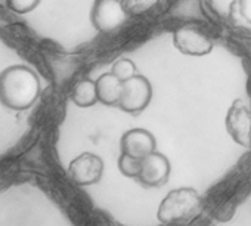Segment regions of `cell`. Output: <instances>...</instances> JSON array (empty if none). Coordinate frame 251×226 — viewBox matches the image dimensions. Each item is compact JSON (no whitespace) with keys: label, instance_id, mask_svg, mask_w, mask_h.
Here are the masks:
<instances>
[{"label":"cell","instance_id":"6da1fadb","mask_svg":"<svg viewBox=\"0 0 251 226\" xmlns=\"http://www.w3.org/2000/svg\"><path fill=\"white\" fill-rule=\"evenodd\" d=\"M40 95L37 74L25 65H12L0 73V103L23 111L30 108Z\"/></svg>","mask_w":251,"mask_h":226},{"label":"cell","instance_id":"7a4b0ae2","mask_svg":"<svg viewBox=\"0 0 251 226\" xmlns=\"http://www.w3.org/2000/svg\"><path fill=\"white\" fill-rule=\"evenodd\" d=\"M202 210V198L194 188L183 186L170 191L158 205L157 217L164 225L183 223L197 217Z\"/></svg>","mask_w":251,"mask_h":226},{"label":"cell","instance_id":"3957f363","mask_svg":"<svg viewBox=\"0 0 251 226\" xmlns=\"http://www.w3.org/2000/svg\"><path fill=\"white\" fill-rule=\"evenodd\" d=\"M152 99V86L144 75H133L123 81V93L118 106L127 114H139Z\"/></svg>","mask_w":251,"mask_h":226},{"label":"cell","instance_id":"277c9868","mask_svg":"<svg viewBox=\"0 0 251 226\" xmlns=\"http://www.w3.org/2000/svg\"><path fill=\"white\" fill-rule=\"evenodd\" d=\"M129 18V14L123 8L121 0H95L90 21L100 33H112L121 28Z\"/></svg>","mask_w":251,"mask_h":226},{"label":"cell","instance_id":"5b68a950","mask_svg":"<svg viewBox=\"0 0 251 226\" xmlns=\"http://www.w3.org/2000/svg\"><path fill=\"white\" fill-rule=\"evenodd\" d=\"M225 126L233 142L244 148H251V111L241 99H235L230 105Z\"/></svg>","mask_w":251,"mask_h":226},{"label":"cell","instance_id":"8992f818","mask_svg":"<svg viewBox=\"0 0 251 226\" xmlns=\"http://www.w3.org/2000/svg\"><path fill=\"white\" fill-rule=\"evenodd\" d=\"M175 48L188 56H204L213 49V42L200 30L191 25L179 27L173 33Z\"/></svg>","mask_w":251,"mask_h":226},{"label":"cell","instance_id":"52a82bcc","mask_svg":"<svg viewBox=\"0 0 251 226\" xmlns=\"http://www.w3.org/2000/svg\"><path fill=\"white\" fill-rule=\"evenodd\" d=\"M68 173H70L71 179L80 186L95 185L102 177L103 161L96 154L83 152L70 163Z\"/></svg>","mask_w":251,"mask_h":226},{"label":"cell","instance_id":"ba28073f","mask_svg":"<svg viewBox=\"0 0 251 226\" xmlns=\"http://www.w3.org/2000/svg\"><path fill=\"white\" fill-rule=\"evenodd\" d=\"M170 172H172V166H170L169 158L163 155L161 152L154 151L142 160L138 180L144 186L160 188L169 180Z\"/></svg>","mask_w":251,"mask_h":226},{"label":"cell","instance_id":"9c48e42d","mask_svg":"<svg viewBox=\"0 0 251 226\" xmlns=\"http://www.w3.org/2000/svg\"><path fill=\"white\" fill-rule=\"evenodd\" d=\"M120 147H121V154H127L130 157L144 160L145 157H148L151 152L155 151L157 142L151 132L138 127V129L127 130L123 135Z\"/></svg>","mask_w":251,"mask_h":226},{"label":"cell","instance_id":"30bf717a","mask_svg":"<svg viewBox=\"0 0 251 226\" xmlns=\"http://www.w3.org/2000/svg\"><path fill=\"white\" fill-rule=\"evenodd\" d=\"M98 100L103 105H118L123 93V81L112 73L102 74L96 80Z\"/></svg>","mask_w":251,"mask_h":226},{"label":"cell","instance_id":"8fae6325","mask_svg":"<svg viewBox=\"0 0 251 226\" xmlns=\"http://www.w3.org/2000/svg\"><path fill=\"white\" fill-rule=\"evenodd\" d=\"M73 102L80 108H89L98 102V90H96V81L90 78H83L75 83L71 93Z\"/></svg>","mask_w":251,"mask_h":226},{"label":"cell","instance_id":"7c38bea8","mask_svg":"<svg viewBox=\"0 0 251 226\" xmlns=\"http://www.w3.org/2000/svg\"><path fill=\"white\" fill-rule=\"evenodd\" d=\"M121 3L129 17H138L157 6L160 0H121Z\"/></svg>","mask_w":251,"mask_h":226},{"label":"cell","instance_id":"4fadbf2b","mask_svg":"<svg viewBox=\"0 0 251 226\" xmlns=\"http://www.w3.org/2000/svg\"><path fill=\"white\" fill-rule=\"evenodd\" d=\"M141 164H142V160H139V158L130 157L127 154H120V158H118V170L126 177L138 179V176L141 173Z\"/></svg>","mask_w":251,"mask_h":226},{"label":"cell","instance_id":"5bb4252c","mask_svg":"<svg viewBox=\"0 0 251 226\" xmlns=\"http://www.w3.org/2000/svg\"><path fill=\"white\" fill-rule=\"evenodd\" d=\"M114 75H117L121 81H126L132 78L133 75H136V65L132 59L127 58H120L114 62L112 65V71Z\"/></svg>","mask_w":251,"mask_h":226},{"label":"cell","instance_id":"9a60e30c","mask_svg":"<svg viewBox=\"0 0 251 226\" xmlns=\"http://www.w3.org/2000/svg\"><path fill=\"white\" fill-rule=\"evenodd\" d=\"M9 9H12L17 14H27L33 11L40 0H6Z\"/></svg>","mask_w":251,"mask_h":226},{"label":"cell","instance_id":"2e32d148","mask_svg":"<svg viewBox=\"0 0 251 226\" xmlns=\"http://www.w3.org/2000/svg\"><path fill=\"white\" fill-rule=\"evenodd\" d=\"M241 17L251 24V0H238Z\"/></svg>","mask_w":251,"mask_h":226}]
</instances>
